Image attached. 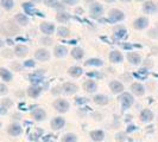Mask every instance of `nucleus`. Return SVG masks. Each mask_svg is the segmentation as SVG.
<instances>
[{
  "instance_id": "17",
  "label": "nucleus",
  "mask_w": 158,
  "mask_h": 142,
  "mask_svg": "<svg viewBox=\"0 0 158 142\" xmlns=\"http://www.w3.org/2000/svg\"><path fill=\"white\" fill-rule=\"evenodd\" d=\"M15 20L20 26H26L30 23V18H29V16H26L25 13H17L16 16H15Z\"/></svg>"
},
{
  "instance_id": "14",
  "label": "nucleus",
  "mask_w": 158,
  "mask_h": 142,
  "mask_svg": "<svg viewBox=\"0 0 158 142\" xmlns=\"http://www.w3.org/2000/svg\"><path fill=\"white\" fill-rule=\"evenodd\" d=\"M15 56H17L18 58H24L25 56L29 53V47L23 44H18L15 47V51H13Z\"/></svg>"
},
{
  "instance_id": "5",
  "label": "nucleus",
  "mask_w": 158,
  "mask_h": 142,
  "mask_svg": "<svg viewBox=\"0 0 158 142\" xmlns=\"http://www.w3.org/2000/svg\"><path fill=\"white\" fill-rule=\"evenodd\" d=\"M50 57H51L50 51H48L47 49H44V47L36 50V52H35V59L40 61V62H48L50 59Z\"/></svg>"
},
{
  "instance_id": "15",
  "label": "nucleus",
  "mask_w": 158,
  "mask_h": 142,
  "mask_svg": "<svg viewBox=\"0 0 158 142\" xmlns=\"http://www.w3.org/2000/svg\"><path fill=\"white\" fill-rule=\"evenodd\" d=\"M110 89L112 90L113 94H123L125 88H124V84L119 81H112L110 83Z\"/></svg>"
},
{
  "instance_id": "43",
  "label": "nucleus",
  "mask_w": 158,
  "mask_h": 142,
  "mask_svg": "<svg viewBox=\"0 0 158 142\" xmlns=\"http://www.w3.org/2000/svg\"><path fill=\"white\" fill-rule=\"evenodd\" d=\"M117 140H121V141H124V140H125V139H124V135L117 134Z\"/></svg>"
},
{
  "instance_id": "4",
  "label": "nucleus",
  "mask_w": 158,
  "mask_h": 142,
  "mask_svg": "<svg viewBox=\"0 0 158 142\" xmlns=\"http://www.w3.org/2000/svg\"><path fill=\"white\" fill-rule=\"evenodd\" d=\"M89 11H90V16L93 18H100L103 16V12H105V8L99 2H93L90 4L89 6Z\"/></svg>"
},
{
  "instance_id": "23",
  "label": "nucleus",
  "mask_w": 158,
  "mask_h": 142,
  "mask_svg": "<svg viewBox=\"0 0 158 142\" xmlns=\"http://www.w3.org/2000/svg\"><path fill=\"white\" fill-rule=\"evenodd\" d=\"M7 132H8V134L12 135V136H19V135L22 134L23 129H22L20 124H18V123H12L11 126L8 127Z\"/></svg>"
},
{
  "instance_id": "3",
  "label": "nucleus",
  "mask_w": 158,
  "mask_h": 142,
  "mask_svg": "<svg viewBox=\"0 0 158 142\" xmlns=\"http://www.w3.org/2000/svg\"><path fill=\"white\" fill-rule=\"evenodd\" d=\"M22 7H23L24 12H25L26 16H38V17L44 16L42 12H40L38 10H36L35 5L32 2H24L23 5H22Z\"/></svg>"
},
{
  "instance_id": "33",
  "label": "nucleus",
  "mask_w": 158,
  "mask_h": 142,
  "mask_svg": "<svg viewBox=\"0 0 158 142\" xmlns=\"http://www.w3.org/2000/svg\"><path fill=\"white\" fill-rule=\"evenodd\" d=\"M32 115H33V118L36 121H43L45 118V116H47V112L43 110V109L38 108V109H36V110L32 112Z\"/></svg>"
},
{
  "instance_id": "42",
  "label": "nucleus",
  "mask_w": 158,
  "mask_h": 142,
  "mask_svg": "<svg viewBox=\"0 0 158 142\" xmlns=\"http://www.w3.org/2000/svg\"><path fill=\"white\" fill-rule=\"evenodd\" d=\"M8 52H11L10 50H5V51H2V56L4 57H11V56H13L15 53H8Z\"/></svg>"
},
{
  "instance_id": "18",
  "label": "nucleus",
  "mask_w": 158,
  "mask_h": 142,
  "mask_svg": "<svg viewBox=\"0 0 158 142\" xmlns=\"http://www.w3.org/2000/svg\"><path fill=\"white\" fill-rule=\"evenodd\" d=\"M68 49L64 45H57V46L54 49V56L57 57V58H64L65 56L68 55Z\"/></svg>"
},
{
  "instance_id": "11",
  "label": "nucleus",
  "mask_w": 158,
  "mask_h": 142,
  "mask_svg": "<svg viewBox=\"0 0 158 142\" xmlns=\"http://www.w3.org/2000/svg\"><path fill=\"white\" fill-rule=\"evenodd\" d=\"M40 30L42 31V33H44L45 36H51L54 32H55L56 27L52 23H49V22H44L40 25Z\"/></svg>"
},
{
  "instance_id": "8",
  "label": "nucleus",
  "mask_w": 158,
  "mask_h": 142,
  "mask_svg": "<svg viewBox=\"0 0 158 142\" xmlns=\"http://www.w3.org/2000/svg\"><path fill=\"white\" fill-rule=\"evenodd\" d=\"M61 91L64 93L65 95H74L79 91V87L75 84V83H71V82H67L63 83V85L61 87Z\"/></svg>"
},
{
  "instance_id": "16",
  "label": "nucleus",
  "mask_w": 158,
  "mask_h": 142,
  "mask_svg": "<svg viewBox=\"0 0 158 142\" xmlns=\"http://www.w3.org/2000/svg\"><path fill=\"white\" fill-rule=\"evenodd\" d=\"M131 91H132V94L137 95V96H143L145 94V88L142 83L135 82V83H132V85H131Z\"/></svg>"
},
{
  "instance_id": "47",
  "label": "nucleus",
  "mask_w": 158,
  "mask_h": 142,
  "mask_svg": "<svg viewBox=\"0 0 158 142\" xmlns=\"http://www.w3.org/2000/svg\"><path fill=\"white\" fill-rule=\"evenodd\" d=\"M106 2H108V4H111V2H115L117 0H105Z\"/></svg>"
},
{
  "instance_id": "34",
  "label": "nucleus",
  "mask_w": 158,
  "mask_h": 142,
  "mask_svg": "<svg viewBox=\"0 0 158 142\" xmlns=\"http://www.w3.org/2000/svg\"><path fill=\"white\" fill-rule=\"evenodd\" d=\"M70 30L68 29V27H65V26H60L58 29H57V34H58V37H61V38H68L69 36H70Z\"/></svg>"
},
{
  "instance_id": "36",
  "label": "nucleus",
  "mask_w": 158,
  "mask_h": 142,
  "mask_svg": "<svg viewBox=\"0 0 158 142\" xmlns=\"http://www.w3.org/2000/svg\"><path fill=\"white\" fill-rule=\"evenodd\" d=\"M62 142H77V137L73 133H68L62 137Z\"/></svg>"
},
{
  "instance_id": "25",
  "label": "nucleus",
  "mask_w": 158,
  "mask_h": 142,
  "mask_svg": "<svg viewBox=\"0 0 158 142\" xmlns=\"http://www.w3.org/2000/svg\"><path fill=\"white\" fill-rule=\"evenodd\" d=\"M0 77L4 82H11L12 78H13V75L6 68H0Z\"/></svg>"
},
{
  "instance_id": "21",
  "label": "nucleus",
  "mask_w": 158,
  "mask_h": 142,
  "mask_svg": "<svg viewBox=\"0 0 158 142\" xmlns=\"http://www.w3.org/2000/svg\"><path fill=\"white\" fill-rule=\"evenodd\" d=\"M65 124V120L63 117H61V116H57V117H54L52 118V121H51V127H52V129H55V130H60V129H62Z\"/></svg>"
},
{
  "instance_id": "9",
  "label": "nucleus",
  "mask_w": 158,
  "mask_h": 142,
  "mask_svg": "<svg viewBox=\"0 0 158 142\" xmlns=\"http://www.w3.org/2000/svg\"><path fill=\"white\" fill-rule=\"evenodd\" d=\"M44 75H45V72L43 70H37L35 71L33 73H31L29 76V79L31 81L32 85H38V83H40L44 78Z\"/></svg>"
},
{
  "instance_id": "38",
  "label": "nucleus",
  "mask_w": 158,
  "mask_h": 142,
  "mask_svg": "<svg viewBox=\"0 0 158 142\" xmlns=\"http://www.w3.org/2000/svg\"><path fill=\"white\" fill-rule=\"evenodd\" d=\"M23 66L24 68H35L36 62H35V59H26L23 63Z\"/></svg>"
},
{
  "instance_id": "48",
  "label": "nucleus",
  "mask_w": 158,
  "mask_h": 142,
  "mask_svg": "<svg viewBox=\"0 0 158 142\" xmlns=\"http://www.w3.org/2000/svg\"><path fill=\"white\" fill-rule=\"evenodd\" d=\"M33 1H35V2H38V1H40V0H32V4H33Z\"/></svg>"
},
{
  "instance_id": "26",
  "label": "nucleus",
  "mask_w": 158,
  "mask_h": 142,
  "mask_svg": "<svg viewBox=\"0 0 158 142\" xmlns=\"http://www.w3.org/2000/svg\"><path fill=\"white\" fill-rule=\"evenodd\" d=\"M82 73H83V70H82V68H80V66H70L69 69H68V75L71 76V77H74V78H77L80 76H82Z\"/></svg>"
},
{
  "instance_id": "30",
  "label": "nucleus",
  "mask_w": 158,
  "mask_h": 142,
  "mask_svg": "<svg viewBox=\"0 0 158 142\" xmlns=\"http://www.w3.org/2000/svg\"><path fill=\"white\" fill-rule=\"evenodd\" d=\"M90 137L93 141L100 142L105 139V133L102 130H93V132H90Z\"/></svg>"
},
{
  "instance_id": "29",
  "label": "nucleus",
  "mask_w": 158,
  "mask_h": 142,
  "mask_svg": "<svg viewBox=\"0 0 158 142\" xmlns=\"http://www.w3.org/2000/svg\"><path fill=\"white\" fill-rule=\"evenodd\" d=\"M70 55L74 59L80 61V59H82V58L85 57V51H83V49H81V47H74V49L71 50Z\"/></svg>"
},
{
  "instance_id": "19",
  "label": "nucleus",
  "mask_w": 158,
  "mask_h": 142,
  "mask_svg": "<svg viewBox=\"0 0 158 142\" xmlns=\"http://www.w3.org/2000/svg\"><path fill=\"white\" fill-rule=\"evenodd\" d=\"M83 88H85V90L87 93L93 94V93H95L98 90V84H96V82L93 81V79H88V81H86L83 83Z\"/></svg>"
},
{
  "instance_id": "31",
  "label": "nucleus",
  "mask_w": 158,
  "mask_h": 142,
  "mask_svg": "<svg viewBox=\"0 0 158 142\" xmlns=\"http://www.w3.org/2000/svg\"><path fill=\"white\" fill-rule=\"evenodd\" d=\"M85 65H87V66H102L103 61L100 58H89L85 62Z\"/></svg>"
},
{
  "instance_id": "46",
  "label": "nucleus",
  "mask_w": 158,
  "mask_h": 142,
  "mask_svg": "<svg viewBox=\"0 0 158 142\" xmlns=\"http://www.w3.org/2000/svg\"><path fill=\"white\" fill-rule=\"evenodd\" d=\"M4 44H5V41H4V40H2L1 38H0V47L4 46Z\"/></svg>"
},
{
  "instance_id": "27",
  "label": "nucleus",
  "mask_w": 158,
  "mask_h": 142,
  "mask_svg": "<svg viewBox=\"0 0 158 142\" xmlns=\"http://www.w3.org/2000/svg\"><path fill=\"white\" fill-rule=\"evenodd\" d=\"M153 120V112L150 109H144L140 112V121L142 122H150Z\"/></svg>"
},
{
  "instance_id": "24",
  "label": "nucleus",
  "mask_w": 158,
  "mask_h": 142,
  "mask_svg": "<svg viewBox=\"0 0 158 142\" xmlns=\"http://www.w3.org/2000/svg\"><path fill=\"white\" fill-rule=\"evenodd\" d=\"M42 93V88L40 85H31L27 88V95L32 98H37Z\"/></svg>"
},
{
  "instance_id": "32",
  "label": "nucleus",
  "mask_w": 158,
  "mask_h": 142,
  "mask_svg": "<svg viewBox=\"0 0 158 142\" xmlns=\"http://www.w3.org/2000/svg\"><path fill=\"white\" fill-rule=\"evenodd\" d=\"M43 2H44V5H47L48 7H51V8L60 10V8L63 7V5L58 0H43Z\"/></svg>"
},
{
  "instance_id": "1",
  "label": "nucleus",
  "mask_w": 158,
  "mask_h": 142,
  "mask_svg": "<svg viewBox=\"0 0 158 142\" xmlns=\"http://www.w3.org/2000/svg\"><path fill=\"white\" fill-rule=\"evenodd\" d=\"M119 102H120V105H121V109L123 110H127L130 109L133 103H135V97L133 95L130 94V93H123L119 97Z\"/></svg>"
},
{
  "instance_id": "45",
  "label": "nucleus",
  "mask_w": 158,
  "mask_h": 142,
  "mask_svg": "<svg viewBox=\"0 0 158 142\" xmlns=\"http://www.w3.org/2000/svg\"><path fill=\"white\" fill-rule=\"evenodd\" d=\"M76 13H82L83 14V8H77L76 10Z\"/></svg>"
},
{
  "instance_id": "49",
  "label": "nucleus",
  "mask_w": 158,
  "mask_h": 142,
  "mask_svg": "<svg viewBox=\"0 0 158 142\" xmlns=\"http://www.w3.org/2000/svg\"><path fill=\"white\" fill-rule=\"evenodd\" d=\"M137 1H146V0H137Z\"/></svg>"
},
{
  "instance_id": "35",
  "label": "nucleus",
  "mask_w": 158,
  "mask_h": 142,
  "mask_svg": "<svg viewBox=\"0 0 158 142\" xmlns=\"http://www.w3.org/2000/svg\"><path fill=\"white\" fill-rule=\"evenodd\" d=\"M0 5L1 7L6 11H11L12 8L15 7V0H0Z\"/></svg>"
},
{
  "instance_id": "13",
  "label": "nucleus",
  "mask_w": 158,
  "mask_h": 142,
  "mask_svg": "<svg viewBox=\"0 0 158 142\" xmlns=\"http://www.w3.org/2000/svg\"><path fill=\"white\" fill-rule=\"evenodd\" d=\"M108 58H110V61H111L112 63H114V64H119L124 62V56H123V53H121L120 51H118V50L111 51Z\"/></svg>"
},
{
  "instance_id": "10",
  "label": "nucleus",
  "mask_w": 158,
  "mask_h": 142,
  "mask_svg": "<svg viewBox=\"0 0 158 142\" xmlns=\"http://www.w3.org/2000/svg\"><path fill=\"white\" fill-rule=\"evenodd\" d=\"M127 61H128V63L132 64V65H140L143 62V58L142 56L139 55V53H137L135 51H131V52H128L127 53Z\"/></svg>"
},
{
  "instance_id": "40",
  "label": "nucleus",
  "mask_w": 158,
  "mask_h": 142,
  "mask_svg": "<svg viewBox=\"0 0 158 142\" xmlns=\"http://www.w3.org/2000/svg\"><path fill=\"white\" fill-rule=\"evenodd\" d=\"M7 87L5 84H0V95H5L7 94Z\"/></svg>"
},
{
  "instance_id": "50",
  "label": "nucleus",
  "mask_w": 158,
  "mask_h": 142,
  "mask_svg": "<svg viewBox=\"0 0 158 142\" xmlns=\"http://www.w3.org/2000/svg\"><path fill=\"white\" fill-rule=\"evenodd\" d=\"M124 1H130V0H124Z\"/></svg>"
},
{
  "instance_id": "28",
  "label": "nucleus",
  "mask_w": 158,
  "mask_h": 142,
  "mask_svg": "<svg viewBox=\"0 0 158 142\" xmlns=\"http://www.w3.org/2000/svg\"><path fill=\"white\" fill-rule=\"evenodd\" d=\"M70 18H71L70 14L67 13V12H63V11H61V12H58V13L56 14V20L61 24L68 23V22L70 20Z\"/></svg>"
},
{
  "instance_id": "12",
  "label": "nucleus",
  "mask_w": 158,
  "mask_h": 142,
  "mask_svg": "<svg viewBox=\"0 0 158 142\" xmlns=\"http://www.w3.org/2000/svg\"><path fill=\"white\" fill-rule=\"evenodd\" d=\"M149 26V19L146 17H139L133 22V27L135 30H144Z\"/></svg>"
},
{
  "instance_id": "20",
  "label": "nucleus",
  "mask_w": 158,
  "mask_h": 142,
  "mask_svg": "<svg viewBox=\"0 0 158 142\" xmlns=\"http://www.w3.org/2000/svg\"><path fill=\"white\" fill-rule=\"evenodd\" d=\"M93 101H94V103H96L98 105H106V104L110 103V97H108L107 95L99 94V95H95Z\"/></svg>"
},
{
  "instance_id": "22",
  "label": "nucleus",
  "mask_w": 158,
  "mask_h": 142,
  "mask_svg": "<svg viewBox=\"0 0 158 142\" xmlns=\"http://www.w3.org/2000/svg\"><path fill=\"white\" fill-rule=\"evenodd\" d=\"M114 37L119 40L125 39L127 37V30L124 26H117V27L114 29Z\"/></svg>"
},
{
  "instance_id": "44",
  "label": "nucleus",
  "mask_w": 158,
  "mask_h": 142,
  "mask_svg": "<svg viewBox=\"0 0 158 142\" xmlns=\"http://www.w3.org/2000/svg\"><path fill=\"white\" fill-rule=\"evenodd\" d=\"M6 44H7V45H13L15 43H13V40L12 39H7L6 40Z\"/></svg>"
},
{
  "instance_id": "7",
  "label": "nucleus",
  "mask_w": 158,
  "mask_h": 142,
  "mask_svg": "<svg viewBox=\"0 0 158 142\" xmlns=\"http://www.w3.org/2000/svg\"><path fill=\"white\" fill-rule=\"evenodd\" d=\"M143 12L146 13V14H155L158 12V5L155 1H145L143 4Z\"/></svg>"
},
{
  "instance_id": "41",
  "label": "nucleus",
  "mask_w": 158,
  "mask_h": 142,
  "mask_svg": "<svg viewBox=\"0 0 158 142\" xmlns=\"http://www.w3.org/2000/svg\"><path fill=\"white\" fill-rule=\"evenodd\" d=\"M86 102H87V98H83V97H82V98H81V97H77V98H76V103H77V104H81V103L83 104V103H86Z\"/></svg>"
},
{
  "instance_id": "6",
  "label": "nucleus",
  "mask_w": 158,
  "mask_h": 142,
  "mask_svg": "<svg viewBox=\"0 0 158 142\" xmlns=\"http://www.w3.org/2000/svg\"><path fill=\"white\" fill-rule=\"evenodd\" d=\"M54 108L58 112H67L70 108V104L67 100H63V98H58L54 102Z\"/></svg>"
},
{
  "instance_id": "2",
  "label": "nucleus",
  "mask_w": 158,
  "mask_h": 142,
  "mask_svg": "<svg viewBox=\"0 0 158 142\" xmlns=\"http://www.w3.org/2000/svg\"><path fill=\"white\" fill-rule=\"evenodd\" d=\"M125 19V14L123 11H120L118 8H112L111 11L108 12V22L112 24L119 23L123 22Z\"/></svg>"
},
{
  "instance_id": "39",
  "label": "nucleus",
  "mask_w": 158,
  "mask_h": 142,
  "mask_svg": "<svg viewBox=\"0 0 158 142\" xmlns=\"http://www.w3.org/2000/svg\"><path fill=\"white\" fill-rule=\"evenodd\" d=\"M80 0H62V4L64 5H68V6H73V5H76Z\"/></svg>"
},
{
  "instance_id": "37",
  "label": "nucleus",
  "mask_w": 158,
  "mask_h": 142,
  "mask_svg": "<svg viewBox=\"0 0 158 142\" xmlns=\"http://www.w3.org/2000/svg\"><path fill=\"white\" fill-rule=\"evenodd\" d=\"M40 41L42 45H45V46H50L52 44V39L50 37H43V38H40Z\"/></svg>"
}]
</instances>
